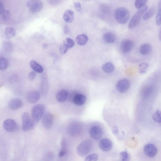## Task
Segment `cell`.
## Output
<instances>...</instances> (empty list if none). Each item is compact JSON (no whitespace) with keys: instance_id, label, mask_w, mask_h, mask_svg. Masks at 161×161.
I'll list each match as a JSON object with an SVG mask.
<instances>
[{"instance_id":"6da1fadb","label":"cell","mask_w":161,"mask_h":161,"mask_svg":"<svg viewBox=\"0 0 161 161\" xmlns=\"http://www.w3.org/2000/svg\"><path fill=\"white\" fill-rule=\"evenodd\" d=\"M129 11L124 7H119L116 9L114 12V17L119 24H124L126 23L130 18Z\"/></svg>"},{"instance_id":"7a4b0ae2","label":"cell","mask_w":161,"mask_h":161,"mask_svg":"<svg viewBox=\"0 0 161 161\" xmlns=\"http://www.w3.org/2000/svg\"><path fill=\"white\" fill-rule=\"evenodd\" d=\"M45 110V106L42 104L37 105L32 108L31 110V118L35 126L43 116Z\"/></svg>"},{"instance_id":"3957f363","label":"cell","mask_w":161,"mask_h":161,"mask_svg":"<svg viewBox=\"0 0 161 161\" xmlns=\"http://www.w3.org/2000/svg\"><path fill=\"white\" fill-rule=\"evenodd\" d=\"M93 147V143L89 139H86L83 141L78 145L76 152L80 156H85L88 154L91 151Z\"/></svg>"},{"instance_id":"277c9868","label":"cell","mask_w":161,"mask_h":161,"mask_svg":"<svg viewBox=\"0 0 161 161\" xmlns=\"http://www.w3.org/2000/svg\"><path fill=\"white\" fill-rule=\"evenodd\" d=\"M148 7L146 5L141 8L136 13L132 18L128 25V28L131 29L134 28L138 24L141 18L147 10Z\"/></svg>"},{"instance_id":"5b68a950","label":"cell","mask_w":161,"mask_h":161,"mask_svg":"<svg viewBox=\"0 0 161 161\" xmlns=\"http://www.w3.org/2000/svg\"><path fill=\"white\" fill-rule=\"evenodd\" d=\"M22 118L23 122L22 129L24 131H29L36 126L33 123L31 117L28 113H23Z\"/></svg>"},{"instance_id":"8992f818","label":"cell","mask_w":161,"mask_h":161,"mask_svg":"<svg viewBox=\"0 0 161 161\" xmlns=\"http://www.w3.org/2000/svg\"><path fill=\"white\" fill-rule=\"evenodd\" d=\"M82 127L81 124L77 122L72 123L68 129L69 134L73 137H76L81 134L82 131Z\"/></svg>"},{"instance_id":"52a82bcc","label":"cell","mask_w":161,"mask_h":161,"mask_svg":"<svg viewBox=\"0 0 161 161\" xmlns=\"http://www.w3.org/2000/svg\"><path fill=\"white\" fill-rule=\"evenodd\" d=\"M28 7L33 13H37L41 11L43 7L42 1L39 0H32L28 3Z\"/></svg>"},{"instance_id":"ba28073f","label":"cell","mask_w":161,"mask_h":161,"mask_svg":"<svg viewBox=\"0 0 161 161\" xmlns=\"http://www.w3.org/2000/svg\"><path fill=\"white\" fill-rule=\"evenodd\" d=\"M4 129L7 132H14L17 131L19 126L14 120L11 119H8L5 120L3 124Z\"/></svg>"},{"instance_id":"9c48e42d","label":"cell","mask_w":161,"mask_h":161,"mask_svg":"<svg viewBox=\"0 0 161 161\" xmlns=\"http://www.w3.org/2000/svg\"><path fill=\"white\" fill-rule=\"evenodd\" d=\"M130 86V82L128 80L124 79L120 80L116 85L117 90L120 93H124L127 92Z\"/></svg>"},{"instance_id":"30bf717a","label":"cell","mask_w":161,"mask_h":161,"mask_svg":"<svg viewBox=\"0 0 161 161\" xmlns=\"http://www.w3.org/2000/svg\"><path fill=\"white\" fill-rule=\"evenodd\" d=\"M89 133L91 137L95 140L99 139L102 138L103 135L102 128L97 126L91 127L89 130Z\"/></svg>"},{"instance_id":"8fae6325","label":"cell","mask_w":161,"mask_h":161,"mask_svg":"<svg viewBox=\"0 0 161 161\" xmlns=\"http://www.w3.org/2000/svg\"><path fill=\"white\" fill-rule=\"evenodd\" d=\"M54 120V116L50 112L46 113L43 118V124L44 127L47 129H50L53 126Z\"/></svg>"},{"instance_id":"7c38bea8","label":"cell","mask_w":161,"mask_h":161,"mask_svg":"<svg viewBox=\"0 0 161 161\" xmlns=\"http://www.w3.org/2000/svg\"><path fill=\"white\" fill-rule=\"evenodd\" d=\"M144 152L146 155L150 158H153L157 154L158 150L156 147L151 144L146 145L144 148Z\"/></svg>"},{"instance_id":"4fadbf2b","label":"cell","mask_w":161,"mask_h":161,"mask_svg":"<svg viewBox=\"0 0 161 161\" xmlns=\"http://www.w3.org/2000/svg\"><path fill=\"white\" fill-rule=\"evenodd\" d=\"M133 46L134 43L132 40L126 39L121 43L120 49L123 53H126L130 52Z\"/></svg>"},{"instance_id":"5bb4252c","label":"cell","mask_w":161,"mask_h":161,"mask_svg":"<svg viewBox=\"0 0 161 161\" xmlns=\"http://www.w3.org/2000/svg\"><path fill=\"white\" fill-rule=\"evenodd\" d=\"M41 98L40 93L37 91L30 92L27 96V102L30 104H33L37 102Z\"/></svg>"},{"instance_id":"9a60e30c","label":"cell","mask_w":161,"mask_h":161,"mask_svg":"<svg viewBox=\"0 0 161 161\" xmlns=\"http://www.w3.org/2000/svg\"><path fill=\"white\" fill-rule=\"evenodd\" d=\"M99 146L102 150L105 152L110 151L112 147V143L111 141L107 138L101 140L99 142Z\"/></svg>"},{"instance_id":"2e32d148","label":"cell","mask_w":161,"mask_h":161,"mask_svg":"<svg viewBox=\"0 0 161 161\" xmlns=\"http://www.w3.org/2000/svg\"><path fill=\"white\" fill-rule=\"evenodd\" d=\"M23 106L22 100L18 98H14L11 100L8 104L9 108L15 110L21 108Z\"/></svg>"},{"instance_id":"e0dca14e","label":"cell","mask_w":161,"mask_h":161,"mask_svg":"<svg viewBox=\"0 0 161 161\" xmlns=\"http://www.w3.org/2000/svg\"><path fill=\"white\" fill-rule=\"evenodd\" d=\"M86 97L84 94H75L72 99L74 103L78 106L83 105L86 102Z\"/></svg>"},{"instance_id":"ac0fdd59","label":"cell","mask_w":161,"mask_h":161,"mask_svg":"<svg viewBox=\"0 0 161 161\" xmlns=\"http://www.w3.org/2000/svg\"><path fill=\"white\" fill-rule=\"evenodd\" d=\"M68 96V91L64 89L59 91L56 94V98L58 101L63 103L66 101Z\"/></svg>"},{"instance_id":"d6986e66","label":"cell","mask_w":161,"mask_h":161,"mask_svg":"<svg viewBox=\"0 0 161 161\" xmlns=\"http://www.w3.org/2000/svg\"><path fill=\"white\" fill-rule=\"evenodd\" d=\"M61 147V150L59 153V156L60 158H62L67 154L68 151L67 142L66 138H63L62 140Z\"/></svg>"},{"instance_id":"ffe728a7","label":"cell","mask_w":161,"mask_h":161,"mask_svg":"<svg viewBox=\"0 0 161 161\" xmlns=\"http://www.w3.org/2000/svg\"><path fill=\"white\" fill-rule=\"evenodd\" d=\"M74 18V13L71 10H67L63 15V19L67 23L72 22L73 21Z\"/></svg>"},{"instance_id":"44dd1931","label":"cell","mask_w":161,"mask_h":161,"mask_svg":"<svg viewBox=\"0 0 161 161\" xmlns=\"http://www.w3.org/2000/svg\"><path fill=\"white\" fill-rule=\"evenodd\" d=\"M103 39L106 43L111 44L115 41L116 37L114 34L111 33H107L104 35Z\"/></svg>"},{"instance_id":"7402d4cb","label":"cell","mask_w":161,"mask_h":161,"mask_svg":"<svg viewBox=\"0 0 161 161\" xmlns=\"http://www.w3.org/2000/svg\"><path fill=\"white\" fill-rule=\"evenodd\" d=\"M88 37L85 34L78 35L76 38V41L77 44L80 46L85 45L88 41Z\"/></svg>"},{"instance_id":"603a6c76","label":"cell","mask_w":161,"mask_h":161,"mask_svg":"<svg viewBox=\"0 0 161 161\" xmlns=\"http://www.w3.org/2000/svg\"><path fill=\"white\" fill-rule=\"evenodd\" d=\"M152 50V47L150 45L145 44L140 46L139 48V52L142 55H146L150 54Z\"/></svg>"},{"instance_id":"cb8c5ba5","label":"cell","mask_w":161,"mask_h":161,"mask_svg":"<svg viewBox=\"0 0 161 161\" xmlns=\"http://www.w3.org/2000/svg\"><path fill=\"white\" fill-rule=\"evenodd\" d=\"M30 65L34 71L37 73H42L43 72L44 69L43 67L34 60H31L30 63Z\"/></svg>"},{"instance_id":"d4e9b609","label":"cell","mask_w":161,"mask_h":161,"mask_svg":"<svg viewBox=\"0 0 161 161\" xmlns=\"http://www.w3.org/2000/svg\"><path fill=\"white\" fill-rule=\"evenodd\" d=\"M102 69L106 73H111L114 71L115 67L112 63L108 62L105 63L103 65Z\"/></svg>"},{"instance_id":"484cf974","label":"cell","mask_w":161,"mask_h":161,"mask_svg":"<svg viewBox=\"0 0 161 161\" xmlns=\"http://www.w3.org/2000/svg\"><path fill=\"white\" fill-rule=\"evenodd\" d=\"M156 9L153 7L150 8L144 14L143 19L144 20H147L152 17L156 12Z\"/></svg>"},{"instance_id":"4316f807","label":"cell","mask_w":161,"mask_h":161,"mask_svg":"<svg viewBox=\"0 0 161 161\" xmlns=\"http://www.w3.org/2000/svg\"><path fill=\"white\" fill-rule=\"evenodd\" d=\"M5 33L6 37L10 39L15 36L16 32L13 27H8L6 29Z\"/></svg>"},{"instance_id":"83f0119b","label":"cell","mask_w":161,"mask_h":161,"mask_svg":"<svg viewBox=\"0 0 161 161\" xmlns=\"http://www.w3.org/2000/svg\"><path fill=\"white\" fill-rule=\"evenodd\" d=\"M9 65V62L6 58L0 57V70H5L7 68Z\"/></svg>"},{"instance_id":"f1b7e54d","label":"cell","mask_w":161,"mask_h":161,"mask_svg":"<svg viewBox=\"0 0 161 161\" xmlns=\"http://www.w3.org/2000/svg\"><path fill=\"white\" fill-rule=\"evenodd\" d=\"M121 161H129L130 156L127 151H122L120 153Z\"/></svg>"},{"instance_id":"f546056e","label":"cell","mask_w":161,"mask_h":161,"mask_svg":"<svg viewBox=\"0 0 161 161\" xmlns=\"http://www.w3.org/2000/svg\"><path fill=\"white\" fill-rule=\"evenodd\" d=\"M147 2V0H137L135 2L134 6L136 8L140 9L145 6Z\"/></svg>"},{"instance_id":"4dcf8cb0","label":"cell","mask_w":161,"mask_h":161,"mask_svg":"<svg viewBox=\"0 0 161 161\" xmlns=\"http://www.w3.org/2000/svg\"><path fill=\"white\" fill-rule=\"evenodd\" d=\"M161 2L160 1L158 5L157 13L156 18V23L157 26H159L161 24Z\"/></svg>"},{"instance_id":"1f68e13d","label":"cell","mask_w":161,"mask_h":161,"mask_svg":"<svg viewBox=\"0 0 161 161\" xmlns=\"http://www.w3.org/2000/svg\"><path fill=\"white\" fill-rule=\"evenodd\" d=\"M63 43L68 49L73 47L75 44L74 40L69 38H66Z\"/></svg>"},{"instance_id":"d6a6232c","label":"cell","mask_w":161,"mask_h":161,"mask_svg":"<svg viewBox=\"0 0 161 161\" xmlns=\"http://www.w3.org/2000/svg\"><path fill=\"white\" fill-rule=\"evenodd\" d=\"M148 65L145 63L140 64L138 66V71L140 73L144 74L146 73L148 70Z\"/></svg>"},{"instance_id":"836d02e7","label":"cell","mask_w":161,"mask_h":161,"mask_svg":"<svg viewBox=\"0 0 161 161\" xmlns=\"http://www.w3.org/2000/svg\"><path fill=\"white\" fill-rule=\"evenodd\" d=\"M161 111L160 110H157L153 115L152 118L156 122L160 123H161Z\"/></svg>"},{"instance_id":"e575fe53","label":"cell","mask_w":161,"mask_h":161,"mask_svg":"<svg viewBox=\"0 0 161 161\" xmlns=\"http://www.w3.org/2000/svg\"><path fill=\"white\" fill-rule=\"evenodd\" d=\"M98 158V155L96 154H92L88 155L84 161H97Z\"/></svg>"},{"instance_id":"d590c367","label":"cell","mask_w":161,"mask_h":161,"mask_svg":"<svg viewBox=\"0 0 161 161\" xmlns=\"http://www.w3.org/2000/svg\"><path fill=\"white\" fill-rule=\"evenodd\" d=\"M2 15V19L5 21H8L11 17V12L8 10H5Z\"/></svg>"},{"instance_id":"8d00e7d4","label":"cell","mask_w":161,"mask_h":161,"mask_svg":"<svg viewBox=\"0 0 161 161\" xmlns=\"http://www.w3.org/2000/svg\"><path fill=\"white\" fill-rule=\"evenodd\" d=\"M43 82H42L41 84V91L45 93L47 92V79L45 77L43 78Z\"/></svg>"},{"instance_id":"74e56055","label":"cell","mask_w":161,"mask_h":161,"mask_svg":"<svg viewBox=\"0 0 161 161\" xmlns=\"http://www.w3.org/2000/svg\"><path fill=\"white\" fill-rule=\"evenodd\" d=\"M68 50V48L63 42L62 43L59 47V50L60 53L62 54H65L67 52Z\"/></svg>"},{"instance_id":"f35d334b","label":"cell","mask_w":161,"mask_h":161,"mask_svg":"<svg viewBox=\"0 0 161 161\" xmlns=\"http://www.w3.org/2000/svg\"><path fill=\"white\" fill-rule=\"evenodd\" d=\"M152 91V89L151 86L147 87L143 91V95L145 97L148 96L151 94Z\"/></svg>"},{"instance_id":"ab89813d","label":"cell","mask_w":161,"mask_h":161,"mask_svg":"<svg viewBox=\"0 0 161 161\" xmlns=\"http://www.w3.org/2000/svg\"><path fill=\"white\" fill-rule=\"evenodd\" d=\"M74 7L77 11L80 12L81 10V5L78 2H75L74 3Z\"/></svg>"},{"instance_id":"60d3db41","label":"cell","mask_w":161,"mask_h":161,"mask_svg":"<svg viewBox=\"0 0 161 161\" xmlns=\"http://www.w3.org/2000/svg\"><path fill=\"white\" fill-rule=\"evenodd\" d=\"M61 1H57V0H50L48 1L49 3L52 6H55L58 5L59 3L61 2Z\"/></svg>"},{"instance_id":"b9f144b4","label":"cell","mask_w":161,"mask_h":161,"mask_svg":"<svg viewBox=\"0 0 161 161\" xmlns=\"http://www.w3.org/2000/svg\"><path fill=\"white\" fill-rule=\"evenodd\" d=\"M36 76V73L33 71L30 72L28 75L29 79L31 80H33L35 78Z\"/></svg>"},{"instance_id":"7bdbcfd3","label":"cell","mask_w":161,"mask_h":161,"mask_svg":"<svg viewBox=\"0 0 161 161\" xmlns=\"http://www.w3.org/2000/svg\"><path fill=\"white\" fill-rule=\"evenodd\" d=\"M5 10L3 4L0 2V15H2Z\"/></svg>"},{"instance_id":"ee69618b","label":"cell","mask_w":161,"mask_h":161,"mask_svg":"<svg viewBox=\"0 0 161 161\" xmlns=\"http://www.w3.org/2000/svg\"><path fill=\"white\" fill-rule=\"evenodd\" d=\"M108 7L106 6H102L101 7V9L102 11L104 12H107L109 10V8H108Z\"/></svg>"},{"instance_id":"f6af8a7d","label":"cell","mask_w":161,"mask_h":161,"mask_svg":"<svg viewBox=\"0 0 161 161\" xmlns=\"http://www.w3.org/2000/svg\"><path fill=\"white\" fill-rule=\"evenodd\" d=\"M118 129L117 127H115L113 128L112 130L113 133L115 135H117L118 133Z\"/></svg>"},{"instance_id":"bcb514c9","label":"cell","mask_w":161,"mask_h":161,"mask_svg":"<svg viewBox=\"0 0 161 161\" xmlns=\"http://www.w3.org/2000/svg\"><path fill=\"white\" fill-rule=\"evenodd\" d=\"M64 33L66 34H67L69 33L70 30L68 26H65L64 27Z\"/></svg>"},{"instance_id":"7dc6e473","label":"cell","mask_w":161,"mask_h":161,"mask_svg":"<svg viewBox=\"0 0 161 161\" xmlns=\"http://www.w3.org/2000/svg\"><path fill=\"white\" fill-rule=\"evenodd\" d=\"M159 40H161V31L160 30L159 31Z\"/></svg>"}]
</instances>
